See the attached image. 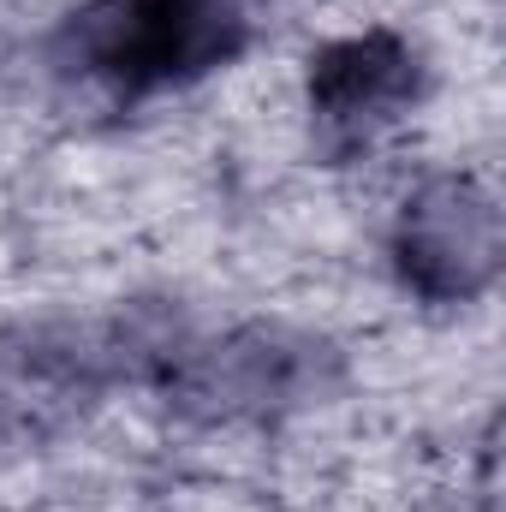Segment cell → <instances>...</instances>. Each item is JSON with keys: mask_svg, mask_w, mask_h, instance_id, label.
I'll list each match as a JSON object with an SVG mask.
<instances>
[{"mask_svg": "<svg viewBox=\"0 0 506 512\" xmlns=\"http://www.w3.org/2000/svg\"><path fill=\"white\" fill-rule=\"evenodd\" d=\"M411 256H417V268H447L441 274L447 292L477 286L495 262V209L465 185L435 191L411 227Z\"/></svg>", "mask_w": 506, "mask_h": 512, "instance_id": "6da1fadb", "label": "cell"}]
</instances>
